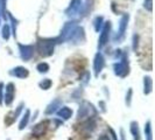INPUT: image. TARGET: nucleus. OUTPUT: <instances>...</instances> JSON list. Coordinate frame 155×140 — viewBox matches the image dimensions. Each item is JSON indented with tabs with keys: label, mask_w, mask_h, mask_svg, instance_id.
<instances>
[{
	"label": "nucleus",
	"mask_w": 155,
	"mask_h": 140,
	"mask_svg": "<svg viewBox=\"0 0 155 140\" xmlns=\"http://www.w3.org/2000/svg\"><path fill=\"white\" fill-rule=\"evenodd\" d=\"M97 116V110L93 106V104L89 102H83L77 111V119L83 122L86 119H91Z\"/></svg>",
	"instance_id": "7ed1b4c3"
},
{
	"label": "nucleus",
	"mask_w": 155,
	"mask_h": 140,
	"mask_svg": "<svg viewBox=\"0 0 155 140\" xmlns=\"http://www.w3.org/2000/svg\"><path fill=\"white\" fill-rule=\"evenodd\" d=\"M0 23H1V12H0Z\"/></svg>",
	"instance_id": "c9c22d12"
},
{
	"label": "nucleus",
	"mask_w": 155,
	"mask_h": 140,
	"mask_svg": "<svg viewBox=\"0 0 155 140\" xmlns=\"http://www.w3.org/2000/svg\"><path fill=\"white\" fill-rule=\"evenodd\" d=\"M109 132L111 135H109L110 138L112 140H118V137H117V133L114 132V130L113 128H111V127H109Z\"/></svg>",
	"instance_id": "7c9ffc66"
},
{
	"label": "nucleus",
	"mask_w": 155,
	"mask_h": 140,
	"mask_svg": "<svg viewBox=\"0 0 155 140\" xmlns=\"http://www.w3.org/2000/svg\"><path fill=\"white\" fill-rule=\"evenodd\" d=\"M104 26V18L103 16H96L94 20H93V27H94V31L97 33H99L101 29Z\"/></svg>",
	"instance_id": "412c9836"
},
{
	"label": "nucleus",
	"mask_w": 155,
	"mask_h": 140,
	"mask_svg": "<svg viewBox=\"0 0 155 140\" xmlns=\"http://www.w3.org/2000/svg\"><path fill=\"white\" fill-rule=\"evenodd\" d=\"M82 6H83V2L82 0H72L70 2V5L68 6V8L65 9V15L68 18H71L74 19L75 16L81 13V9H82Z\"/></svg>",
	"instance_id": "6e6552de"
},
{
	"label": "nucleus",
	"mask_w": 155,
	"mask_h": 140,
	"mask_svg": "<svg viewBox=\"0 0 155 140\" xmlns=\"http://www.w3.org/2000/svg\"><path fill=\"white\" fill-rule=\"evenodd\" d=\"M96 126H97V122L94 120V118L83 120V123L79 125V133L84 135L85 138H89L96 130Z\"/></svg>",
	"instance_id": "0eeeda50"
},
{
	"label": "nucleus",
	"mask_w": 155,
	"mask_h": 140,
	"mask_svg": "<svg viewBox=\"0 0 155 140\" xmlns=\"http://www.w3.org/2000/svg\"><path fill=\"white\" fill-rule=\"evenodd\" d=\"M36 70L39 71L40 74H47L49 71V64L46 62H41L36 65Z\"/></svg>",
	"instance_id": "a878e982"
},
{
	"label": "nucleus",
	"mask_w": 155,
	"mask_h": 140,
	"mask_svg": "<svg viewBox=\"0 0 155 140\" xmlns=\"http://www.w3.org/2000/svg\"><path fill=\"white\" fill-rule=\"evenodd\" d=\"M48 126H49V122L48 120L40 122L39 124L34 125V127L31 128V135L33 137H36V138H40V137L45 135L47 130H48Z\"/></svg>",
	"instance_id": "f8f14e48"
},
{
	"label": "nucleus",
	"mask_w": 155,
	"mask_h": 140,
	"mask_svg": "<svg viewBox=\"0 0 155 140\" xmlns=\"http://www.w3.org/2000/svg\"><path fill=\"white\" fill-rule=\"evenodd\" d=\"M153 91V79L150 76H145L143 77V93L149 95Z\"/></svg>",
	"instance_id": "6ab92c4d"
},
{
	"label": "nucleus",
	"mask_w": 155,
	"mask_h": 140,
	"mask_svg": "<svg viewBox=\"0 0 155 140\" xmlns=\"http://www.w3.org/2000/svg\"><path fill=\"white\" fill-rule=\"evenodd\" d=\"M98 140H111V138H110L109 135H106V134H101V137L98 138Z\"/></svg>",
	"instance_id": "473e14b6"
},
{
	"label": "nucleus",
	"mask_w": 155,
	"mask_h": 140,
	"mask_svg": "<svg viewBox=\"0 0 155 140\" xmlns=\"http://www.w3.org/2000/svg\"><path fill=\"white\" fill-rule=\"evenodd\" d=\"M6 2L7 0H0V12H1V18L5 20L7 19V11H6Z\"/></svg>",
	"instance_id": "bb28decb"
},
{
	"label": "nucleus",
	"mask_w": 155,
	"mask_h": 140,
	"mask_svg": "<svg viewBox=\"0 0 155 140\" xmlns=\"http://www.w3.org/2000/svg\"><path fill=\"white\" fill-rule=\"evenodd\" d=\"M60 43L58 38H39L36 42V49L43 57H49L54 54L55 46Z\"/></svg>",
	"instance_id": "f257e3e1"
},
{
	"label": "nucleus",
	"mask_w": 155,
	"mask_h": 140,
	"mask_svg": "<svg viewBox=\"0 0 155 140\" xmlns=\"http://www.w3.org/2000/svg\"><path fill=\"white\" fill-rule=\"evenodd\" d=\"M15 98V85L13 83H8L6 88H4V103L5 105H12Z\"/></svg>",
	"instance_id": "1a4fd4ad"
},
{
	"label": "nucleus",
	"mask_w": 155,
	"mask_h": 140,
	"mask_svg": "<svg viewBox=\"0 0 155 140\" xmlns=\"http://www.w3.org/2000/svg\"><path fill=\"white\" fill-rule=\"evenodd\" d=\"M70 42H72L74 45H81V43L85 42V32H84V28L82 26H78L76 28V31L70 39Z\"/></svg>",
	"instance_id": "4468645a"
},
{
	"label": "nucleus",
	"mask_w": 155,
	"mask_h": 140,
	"mask_svg": "<svg viewBox=\"0 0 155 140\" xmlns=\"http://www.w3.org/2000/svg\"><path fill=\"white\" fill-rule=\"evenodd\" d=\"M105 68V58L101 52H98L97 54L94 55L93 58V71H94V76L98 77L103 69Z\"/></svg>",
	"instance_id": "9b49d317"
},
{
	"label": "nucleus",
	"mask_w": 155,
	"mask_h": 140,
	"mask_svg": "<svg viewBox=\"0 0 155 140\" xmlns=\"http://www.w3.org/2000/svg\"><path fill=\"white\" fill-rule=\"evenodd\" d=\"M9 75L13 76L15 78H20V79H23V78H27L29 76V70L25 67H15L13 69L9 70Z\"/></svg>",
	"instance_id": "2eb2a0df"
},
{
	"label": "nucleus",
	"mask_w": 155,
	"mask_h": 140,
	"mask_svg": "<svg viewBox=\"0 0 155 140\" xmlns=\"http://www.w3.org/2000/svg\"><path fill=\"white\" fill-rule=\"evenodd\" d=\"M128 20H130V15L128 14H123V16L120 18V21H119V25H118V31H117L116 35L113 36V41L114 42H120V41L124 40L125 33L127 31Z\"/></svg>",
	"instance_id": "39448f33"
},
{
	"label": "nucleus",
	"mask_w": 155,
	"mask_h": 140,
	"mask_svg": "<svg viewBox=\"0 0 155 140\" xmlns=\"http://www.w3.org/2000/svg\"><path fill=\"white\" fill-rule=\"evenodd\" d=\"M11 34H12V31H11V26L6 23L2 26V29H1V36L4 40H9L11 38Z\"/></svg>",
	"instance_id": "5701e85b"
},
{
	"label": "nucleus",
	"mask_w": 155,
	"mask_h": 140,
	"mask_svg": "<svg viewBox=\"0 0 155 140\" xmlns=\"http://www.w3.org/2000/svg\"><path fill=\"white\" fill-rule=\"evenodd\" d=\"M4 88H5V84L0 82V105L4 104Z\"/></svg>",
	"instance_id": "c756f323"
},
{
	"label": "nucleus",
	"mask_w": 155,
	"mask_h": 140,
	"mask_svg": "<svg viewBox=\"0 0 155 140\" xmlns=\"http://www.w3.org/2000/svg\"><path fill=\"white\" fill-rule=\"evenodd\" d=\"M7 18H9V20H11V22H12V28H11V31H12V34L14 35V38L16 36V27H18V20H16L14 16L12 15L11 13H8L7 12Z\"/></svg>",
	"instance_id": "b1692460"
},
{
	"label": "nucleus",
	"mask_w": 155,
	"mask_h": 140,
	"mask_svg": "<svg viewBox=\"0 0 155 140\" xmlns=\"http://www.w3.org/2000/svg\"><path fill=\"white\" fill-rule=\"evenodd\" d=\"M138 41H139V36L138 35H134L133 36V50H137V48H138Z\"/></svg>",
	"instance_id": "2f4dec72"
},
{
	"label": "nucleus",
	"mask_w": 155,
	"mask_h": 140,
	"mask_svg": "<svg viewBox=\"0 0 155 140\" xmlns=\"http://www.w3.org/2000/svg\"><path fill=\"white\" fill-rule=\"evenodd\" d=\"M111 21H106L104 22V26L101 29V35H99V39H98V49L101 50L104 47L107 45L110 40V34H111Z\"/></svg>",
	"instance_id": "423d86ee"
},
{
	"label": "nucleus",
	"mask_w": 155,
	"mask_h": 140,
	"mask_svg": "<svg viewBox=\"0 0 155 140\" xmlns=\"http://www.w3.org/2000/svg\"><path fill=\"white\" fill-rule=\"evenodd\" d=\"M113 71L118 77L125 78L130 74V62H128V55L126 53H121L119 56V61L113 63Z\"/></svg>",
	"instance_id": "f03ea898"
},
{
	"label": "nucleus",
	"mask_w": 155,
	"mask_h": 140,
	"mask_svg": "<svg viewBox=\"0 0 155 140\" xmlns=\"http://www.w3.org/2000/svg\"><path fill=\"white\" fill-rule=\"evenodd\" d=\"M101 110H103V112H105L106 110H105V104L103 103V102H101Z\"/></svg>",
	"instance_id": "f704fd0d"
},
{
	"label": "nucleus",
	"mask_w": 155,
	"mask_h": 140,
	"mask_svg": "<svg viewBox=\"0 0 155 140\" xmlns=\"http://www.w3.org/2000/svg\"><path fill=\"white\" fill-rule=\"evenodd\" d=\"M18 47H19V52H20V57L23 61H29L34 56L35 47L33 45H21V43H19Z\"/></svg>",
	"instance_id": "9d476101"
},
{
	"label": "nucleus",
	"mask_w": 155,
	"mask_h": 140,
	"mask_svg": "<svg viewBox=\"0 0 155 140\" xmlns=\"http://www.w3.org/2000/svg\"><path fill=\"white\" fill-rule=\"evenodd\" d=\"M143 7L147 9L148 12L153 11V0H145L143 1Z\"/></svg>",
	"instance_id": "c85d7f7f"
},
{
	"label": "nucleus",
	"mask_w": 155,
	"mask_h": 140,
	"mask_svg": "<svg viewBox=\"0 0 155 140\" xmlns=\"http://www.w3.org/2000/svg\"><path fill=\"white\" fill-rule=\"evenodd\" d=\"M23 108H25V103H20V104L16 106V109L14 110V111L9 112L7 116H6V118H5V124H6V125H12V124H13L16 119L19 118V116L21 115Z\"/></svg>",
	"instance_id": "ddd939ff"
},
{
	"label": "nucleus",
	"mask_w": 155,
	"mask_h": 140,
	"mask_svg": "<svg viewBox=\"0 0 155 140\" xmlns=\"http://www.w3.org/2000/svg\"><path fill=\"white\" fill-rule=\"evenodd\" d=\"M130 131L134 140H141V132H140L138 122H131L130 124Z\"/></svg>",
	"instance_id": "a211bd4d"
},
{
	"label": "nucleus",
	"mask_w": 155,
	"mask_h": 140,
	"mask_svg": "<svg viewBox=\"0 0 155 140\" xmlns=\"http://www.w3.org/2000/svg\"><path fill=\"white\" fill-rule=\"evenodd\" d=\"M61 106H62V101H61L60 98H56V99H54V101L50 102V103L48 104L45 113H46L47 116H51V115L56 113V111L60 109Z\"/></svg>",
	"instance_id": "dca6fc26"
},
{
	"label": "nucleus",
	"mask_w": 155,
	"mask_h": 140,
	"mask_svg": "<svg viewBox=\"0 0 155 140\" xmlns=\"http://www.w3.org/2000/svg\"><path fill=\"white\" fill-rule=\"evenodd\" d=\"M132 95H133V90L132 88H130L128 90H127V93H126V99H125V103H126V105L130 108L131 106V104H132Z\"/></svg>",
	"instance_id": "cd10ccee"
},
{
	"label": "nucleus",
	"mask_w": 155,
	"mask_h": 140,
	"mask_svg": "<svg viewBox=\"0 0 155 140\" xmlns=\"http://www.w3.org/2000/svg\"><path fill=\"white\" fill-rule=\"evenodd\" d=\"M51 85H53V82H51V79H49V78H45V79H42L39 83V86L42 90H49Z\"/></svg>",
	"instance_id": "393cba45"
},
{
	"label": "nucleus",
	"mask_w": 155,
	"mask_h": 140,
	"mask_svg": "<svg viewBox=\"0 0 155 140\" xmlns=\"http://www.w3.org/2000/svg\"><path fill=\"white\" fill-rule=\"evenodd\" d=\"M72 110L68 108V106H61L60 109L56 111V115L60 117L63 120H69L70 118L72 117Z\"/></svg>",
	"instance_id": "f3484780"
},
{
	"label": "nucleus",
	"mask_w": 155,
	"mask_h": 140,
	"mask_svg": "<svg viewBox=\"0 0 155 140\" xmlns=\"http://www.w3.org/2000/svg\"><path fill=\"white\" fill-rule=\"evenodd\" d=\"M145 137L146 140H153V128H152V123L149 120L145 124Z\"/></svg>",
	"instance_id": "4be33fe9"
},
{
	"label": "nucleus",
	"mask_w": 155,
	"mask_h": 140,
	"mask_svg": "<svg viewBox=\"0 0 155 140\" xmlns=\"http://www.w3.org/2000/svg\"><path fill=\"white\" fill-rule=\"evenodd\" d=\"M120 138H121V140H126V135H125V131L121 128L120 130Z\"/></svg>",
	"instance_id": "72a5a7b5"
},
{
	"label": "nucleus",
	"mask_w": 155,
	"mask_h": 140,
	"mask_svg": "<svg viewBox=\"0 0 155 140\" xmlns=\"http://www.w3.org/2000/svg\"><path fill=\"white\" fill-rule=\"evenodd\" d=\"M29 120H31V111L26 110L22 117H21L20 123H19V130H23L25 127H27V125L29 124Z\"/></svg>",
	"instance_id": "aec40b11"
},
{
	"label": "nucleus",
	"mask_w": 155,
	"mask_h": 140,
	"mask_svg": "<svg viewBox=\"0 0 155 140\" xmlns=\"http://www.w3.org/2000/svg\"><path fill=\"white\" fill-rule=\"evenodd\" d=\"M77 27H78V23L75 20H71V21H68V22L64 23L60 36H57L58 40H60V43L61 42H68V41H70L72 34L75 33Z\"/></svg>",
	"instance_id": "20e7f679"
},
{
	"label": "nucleus",
	"mask_w": 155,
	"mask_h": 140,
	"mask_svg": "<svg viewBox=\"0 0 155 140\" xmlns=\"http://www.w3.org/2000/svg\"><path fill=\"white\" fill-rule=\"evenodd\" d=\"M8 140H9V139H8Z\"/></svg>",
	"instance_id": "e433bc0d"
}]
</instances>
